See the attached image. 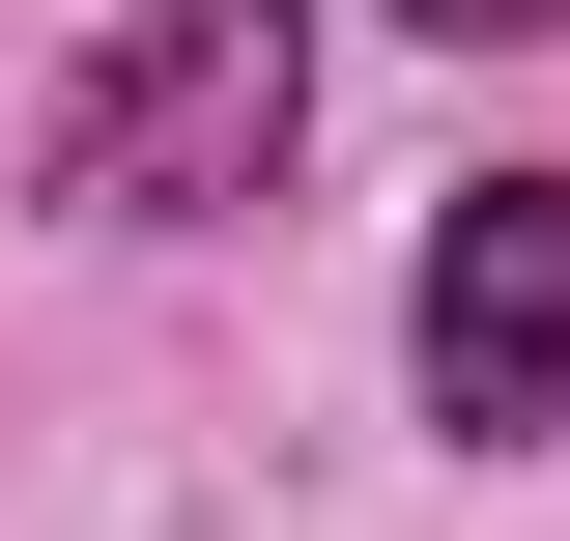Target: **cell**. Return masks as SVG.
Wrapping results in <instances>:
<instances>
[{
  "mask_svg": "<svg viewBox=\"0 0 570 541\" xmlns=\"http://www.w3.org/2000/svg\"><path fill=\"white\" fill-rule=\"evenodd\" d=\"M285 142H314V29L285 0H115L29 171L86 228H228V200H285Z\"/></svg>",
  "mask_w": 570,
  "mask_h": 541,
  "instance_id": "1",
  "label": "cell"
},
{
  "mask_svg": "<svg viewBox=\"0 0 570 541\" xmlns=\"http://www.w3.org/2000/svg\"><path fill=\"white\" fill-rule=\"evenodd\" d=\"M400 342H428V427H456V456H542L570 427V171H485V200L428 228Z\"/></svg>",
  "mask_w": 570,
  "mask_h": 541,
  "instance_id": "2",
  "label": "cell"
},
{
  "mask_svg": "<svg viewBox=\"0 0 570 541\" xmlns=\"http://www.w3.org/2000/svg\"><path fill=\"white\" fill-rule=\"evenodd\" d=\"M400 29H570V0H400Z\"/></svg>",
  "mask_w": 570,
  "mask_h": 541,
  "instance_id": "3",
  "label": "cell"
}]
</instances>
